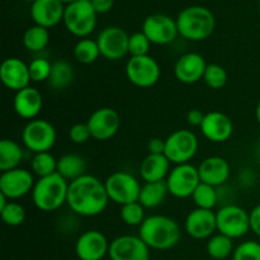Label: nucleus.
I'll return each mask as SVG.
<instances>
[{"label": "nucleus", "instance_id": "obj_40", "mask_svg": "<svg viewBox=\"0 0 260 260\" xmlns=\"http://www.w3.org/2000/svg\"><path fill=\"white\" fill-rule=\"evenodd\" d=\"M152 43L150 42L149 38L145 36V33L136 32L129 36L128 41V53L131 57H137V56H146L149 55L150 47Z\"/></svg>", "mask_w": 260, "mask_h": 260}, {"label": "nucleus", "instance_id": "obj_30", "mask_svg": "<svg viewBox=\"0 0 260 260\" xmlns=\"http://www.w3.org/2000/svg\"><path fill=\"white\" fill-rule=\"evenodd\" d=\"M50 41L48 29L41 25H32L23 35V45L29 52H41L45 50Z\"/></svg>", "mask_w": 260, "mask_h": 260}, {"label": "nucleus", "instance_id": "obj_45", "mask_svg": "<svg viewBox=\"0 0 260 260\" xmlns=\"http://www.w3.org/2000/svg\"><path fill=\"white\" fill-rule=\"evenodd\" d=\"M206 113H203L200 109H192V111L188 112L187 114V122L193 127H201L202 126V122L205 119Z\"/></svg>", "mask_w": 260, "mask_h": 260}, {"label": "nucleus", "instance_id": "obj_21", "mask_svg": "<svg viewBox=\"0 0 260 260\" xmlns=\"http://www.w3.org/2000/svg\"><path fill=\"white\" fill-rule=\"evenodd\" d=\"M208 63L197 52H188L180 56L174 66V75L180 83L196 84L205 76Z\"/></svg>", "mask_w": 260, "mask_h": 260}, {"label": "nucleus", "instance_id": "obj_36", "mask_svg": "<svg viewBox=\"0 0 260 260\" xmlns=\"http://www.w3.org/2000/svg\"><path fill=\"white\" fill-rule=\"evenodd\" d=\"M0 215H2L3 222L12 228L22 225L25 220L24 207L15 201H9L8 205L3 210H0Z\"/></svg>", "mask_w": 260, "mask_h": 260}, {"label": "nucleus", "instance_id": "obj_38", "mask_svg": "<svg viewBox=\"0 0 260 260\" xmlns=\"http://www.w3.org/2000/svg\"><path fill=\"white\" fill-rule=\"evenodd\" d=\"M233 260H260V243L246 240L239 244L233 253Z\"/></svg>", "mask_w": 260, "mask_h": 260}, {"label": "nucleus", "instance_id": "obj_35", "mask_svg": "<svg viewBox=\"0 0 260 260\" xmlns=\"http://www.w3.org/2000/svg\"><path fill=\"white\" fill-rule=\"evenodd\" d=\"M228 71L223 66H221L220 63H208L205 76H203L206 85L210 86L211 89L218 90L228 84Z\"/></svg>", "mask_w": 260, "mask_h": 260}, {"label": "nucleus", "instance_id": "obj_17", "mask_svg": "<svg viewBox=\"0 0 260 260\" xmlns=\"http://www.w3.org/2000/svg\"><path fill=\"white\" fill-rule=\"evenodd\" d=\"M107 236L102 231L88 230L81 234L75 243V254L79 260H103L109 253Z\"/></svg>", "mask_w": 260, "mask_h": 260}, {"label": "nucleus", "instance_id": "obj_41", "mask_svg": "<svg viewBox=\"0 0 260 260\" xmlns=\"http://www.w3.org/2000/svg\"><path fill=\"white\" fill-rule=\"evenodd\" d=\"M69 139L76 145L88 142L91 139V135L86 122L85 123H75L74 126H71V128L69 129Z\"/></svg>", "mask_w": 260, "mask_h": 260}, {"label": "nucleus", "instance_id": "obj_20", "mask_svg": "<svg viewBox=\"0 0 260 260\" xmlns=\"http://www.w3.org/2000/svg\"><path fill=\"white\" fill-rule=\"evenodd\" d=\"M203 136L211 142L221 144L233 136L234 123L229 116L218 111L206 113L202 126L200 127Z\"/></svg>", "mask_w": 260, "mask_h": 260}, {"label": "nucleus", "instance_id": "obj_3", "mask_svg": "<svg viewBox=\"0 0 260 260\" xmlns=\"http://www.w3.org/2000/svg\"><path fill=\"white\" fill-rule=\"evenodd\" d=\"M178 32L188 41H203L216 28V19L210 9L201 5L184 8L177 18Z\"/></svg>", "mask_w": 260, "mask_h": 260}, {"label": "nucleus", "instance_id": "obj_11", "mask_svg": "<svg viewBox=\"0 0 260 260\" xmlns=\"http://www.w3.org/2000/svg\"><path fill=\"white\" fill-rule=\"evenodd\" d=\"M200 183L201 178L198 168L189 162L175 165L167 178L169 194L175 198L192 197Z\"/></svg>", "mask_w": 260, "mask_h": 260}, {"label": "nucleus", "instance_id": "obj_51", "mask_svg": "<svg viewBox=\"0 0 260 260\" xmlns=\"http://www.w3.org/2000/svg\"><path fill=\"white\" fill-rule=\"evenodd\" d=\"M259 12H260V0H259Z\"/></svg>", "mask_w": 260, "mask_h": 260}, {"label": "nucleus", "instance_id": "obj_10", "mask_svg": "<svg viewBox=\"0 0 260 260\" xmlns=\"http://www.w3.org/2000/svg\"><path fill=\"white\" fill-rule=\"evenodd\" d=\"M161 70L151 56L131 57L126 63V76L129 83L137 88H151L159 81Z\"/></svg>", "mask_w": 260, "mask_h": 260}, {"label": "nucleus", "instance_id": "obj_7", "mask_svg": "<svg viewBox=\"0 0 260 260\" xmlns=\"http://www.w3.org/2000/svg\"><path fill=\"white\" fill-rule=\"evenodd\" d=\"M197 136L189 129H177L165 139L164 155L174 165L188 164L198 151Z\"/></svg>", "mask_w": 260, "mask_h": 260}, {"label": "nucleus", "instance_id": "obj_26", "mask_svg": "<svg viewBox=\"0 0 260 260\" xmlns=\"http://www.w3.org/2000/svg\"><path fill=\"white\" fill-rule=\"evenodd\" d=\"M85 159L78 154H65L57 159V173L69 183L86 174Z\"/></svg>", "mask_w": 260, "mask_h": 260}, {"label": "nucleus", "instance_id": "obj_12", "mask_svg": "<svg viewBox=\"0 0 260 260\" xmlns=\"http://www.w3.org/2000/svg\"><path fill=\"white\" fill-rule=\"evenodd\" d=\"M129 36L124 29L116 25H111L98 35V42L101 56L108 61H119L128 53Z\"/></svg>", "mask_w": 260, "mask_h": 260}, {"label": "nucleus", "instance_id": "obj_15", "mask_svg": "<svg viewBox=\"0 0 260 260\" xmlns=\"http://www.w3.org/2000/svg\"><path fill=\"white\" fill-rule=\"evenodd\" d=\"M36 182L33 174L27 169L17 168L0 175V193L9 201L19 200L32 192Z\"/></svg>", "mask_w": 260, "mask_h": 260}, {"label": "nucleus", "instance_id": "obj_4", "mask_svg": "<svg viewBox=\"0 0 260 260\" xmlns=\"http://www.w3.org/2000/svg\"><path fill=\"white\" fill-rule=\"evenodd\" d=\"M69 182L58 173L38 178L32 189V201L43 212H53L62 207L68 201Z\"/></svg>", "mask_w": 260, "mask_h": 260}, {"label": "nucleus", "instance_id": "obj_5", "mask_svg": "<svg viewBox=\"0 0 260 260\" xmlns=\"http://www.w3.org/2000/svg\"><path fill=\"white\" fill-rule=\"evenodd\" d=\"M62 22L71 35L86 38L96 25V12L90 0H78L66 5Z\"/></svg>", "mask_w": 260, "mask_h": 260}, {"label": "nucleus", "instance_id": "obj_43", "mask_svg": "<svg viewBox=\"0 0 260 260\" xmlns=\"http://www.w3.org/2000/svg\"><path fill=\"white\" fill-rule=\"evenodd\" d=\"M147 151L149 154L159 155L165 152V140L160 139V137H152L149 142H147Z\"/></svg>", "mask_w": 260, "mask_h": 260}, {"label": "nucleus", "instance_id": "obj_14", "mask_svg": "<svg viewBox=\"0 0 260 260\" xmlns=\"http://www.w3.org/2000/svg\"><path fill=\"white\" fill-rule=\"evenodd\" d=\"M142 32L152 45H169L179 35L177 20L167 14H151L142 23Z\"/></svg>", "mask_w": 260, "mask_h": 260}, {"label": "nucleus", "instance_id": "obj_6", "mask_svg": "<svg viewBox=\"0 0 260 260\" xmlns=\"http://www.w3.org/2000/svg\"><path fill=\"white\" fill-rule=\"evenodd\" d=\"M218 234L230 239H240L250 230V213L240 206L225 205L216 212Z\"/></svg>", "mask_w": 260, "mask_h": 260}, {"label": "nucleus", "instance_id": "obj_42", "mask_svg": "<svg viewBox=\"0 0 260 260\" xmlns=\"http://www.w3.org/2000/svg\"><path fill=\"white\" fill-rule=\"evenodd\" d=\"M239 182L244 188H253L258 183V175L251 168H243L239 173Z\"/></svg>", "mask_w": 260, "mask_h": 260}, {"label": "nucleus", "instance_id": "obj_25", "mask_svg": "<svg viewBox=\"0 0 260 260\" xmlns=\"http://www.w3.org/2000/svg\"><path fill=\"white\" fill-rule=\"evenodd\" d=\"M170 164L172 162L164 154H149L142 160L141 167H140V175L145 183L162 182V180H167L169 175Z\"/></svg>", "mask_w": 260, "mask_h": 260}, {"label": "nucleus", "instance_id": "obj_32", "mask_svg": "<svg viewBox=\"0 0 260 260\" xmlns=\"http://www.w3.org/2000/svg\"><path fill=\"white\" fill-rule=\"evenodd\" d=\"M30 169L38 178H45L57 173V159L50 151L35 154L30 161Z\"/></svg>", "mask_w": 260, "mask_h": 260}, {"label": "nucleus", "instance_id": "obj_44", "mask_svg": "<svg viewBox=\"0 0 260 260\" xmlns=\"http://www.w3.org/2000/svg\"><path fill=\"white\" fill-rule=\"evenodd\" d=\"M249 213H250V230L260 238V203Z\"/></svg>", "mask_w": 260, "mask_h": 260}, {"label": "nucleus", "instance_id": "obj_29", "mask_svg": "<svg viewBox=\"0 0 260 260\" xmlns=\"http://www.w3.org/2000/svg\"><path fill=\"white\" fill-rule=\"evenodd\" d=\"M74 80V68L65 60H58L52 63L48 85L55 90H63Z\"/></svg>", "mask_w": 260, "mask_h": 260}, {"label": "nucleus", "instance_id": "obj_46", "mask_svg": "<svg viewBox=\"0 0 260 260\" xmlns=\"http://www.w3.org/2000/svg\"><path fill=\"white\" fill-rule=\"evenodd\" d=\"M91 5H93L94 10L96 12V14H104V13H108L109 10L113 8L114 0H90Z\"/></svg>", "mask_w": 260, "mask_h": 260}, {"label": "nucleus", "instance_id": "obj_50", "mask_svg": "<svg viewBox=\"0 0 260 260\" xmlns=\"http://www.w3.org/2000/svg\"><path fill=\"white\" fill-rule=\"evenodd\" d=\"M24 2H29V3H35L36 0H24Z\"/></svg>", "mask_w": 260, "mask_h": 260}, {"label": "nucleus", "instance_id": "obj_52", "mask_svg": "<svg viewBox=\"0 0 260 260\" xmlns=\"http://www.w3.org/2000/svg\"><path fill=\"white\" fill-rule=\"evenodd\" d=\"M103 260H111V259H103Z\"/></svg>", "mask_w": 260, "mask_h": 260}, {"label": "nucleus", "instance_id": "obj_49", "mask_svg": "<svg viewBox=\"0 0 260 260\" xmlns=\"http://www.w3.org/2000/svg\"><path fill=\"white\" fill-rule=\"evenodd\" d=\"M61 3H62V4H71V3H74V2H78V0H60Z\"/></svg>", "mask_w": 260, "mask_h": 260}, {"label": "nucleus", "instance_id": "obj_2", "mask_svg": "<svg viewBox=\"0 0 260 260\" xmlns=\"http://www.w3.org/2000/svg\"><path fill=\"white\" fill-rule=\"evenodd\" d=\"M139 236L154 250H169L178 245L182 236L180 226L174 218L164 215H152L140 226Z\"/></svg>", "mask_w": 260, "mask_h": 260}, {"label": "nucleus", "instance_id": "obj_1", "mask_svg": "<svg viewBox=\"0 0 260 260\" xmlns=\"http://www.w3.org/2000/svg\"><path fill=\"white\" fill-rule=\"evenodd\" d=\"M109 202L106 184L91 174L69 183L66 205L75 215L83 217H94L104 212Z\"/></svg>", "mask_w": 260, "mask_h": 260}, {"label": "nucleus", "instance_id": "obj_27", "mask_svg": "<svg viewBox=\"0 0 260 260\" xmlns=\"http://www.w3.org/2000/svg\"><path fill=\"white\" fill-rule=\"evenodd\" d=\"M169 194L167 180L162 182H152L144 183L140 193L139 202L144 206L145 208H156L164 203L165 198Z\"/></svg>", "mask_w": 260, "mask_h": 260}, {"label": "nucleus", "instance_id": "obj_47", "mask_svg": "<svg viewBox=\"0 0 260 260\" xmlns=\"http://www.w3.org/2000/svg\"><path fill=\"white\" fill-rule=\"evenodd\" d=\"M254 157H255L256 161L260 164V141L255 145V149H254Z\"/></svg>", "mask_w": 260, "mask_h": 260}, {"label": "nucleus", "instance_id": "obj_9", "mask_svg": "<svg viewBox=\"0 0 260 260\" xmlns=\"http://www.w3.org/2000/svg\"><path fill=\"white\" fill-rule=\"evenodd\" d=\"M56 129L48 121L36 118L28 122L22 132V141L24 146L33 154L50 151L56 144Z\"/></svg>", "mask_w": 260, "mask_h": 260}, {"label": "nucleus", "instance_id": "obj_28", "mask_svg": "<svg viewBox=\"0 0 260 260\" xmlns=\"http://www.w3.org/2000/svg\"><path fill=\"white\" fill-rule=\"evenodd\" d=\"M24 152L17 141L3 139L0 141V170L2 173L19 168Z\"/></svg>", "mask_w": 260, "mask_h": 260}, {"label": "nucleus", "instance_id": "obj_37", "mask_svg": "<svg viewBox=\"0 0 260 260\" xmlns=\"http://www.w3.org/2000/svg\"><path fill=\"white\" fill-rule=\"evenodd\" d=\"M121 218L128 226H141L145 221V207L140 202L121 206Z\"/></svg>", "mask_w": 260, "mask_h": 260}, {"label": "nucleus", "instance_id": "obj_22", "mask_svg": "<svg viewBox=\"0 0 260 260\" xmlns=\"http://www.w3.org/2000/svg\"><path fill=\"white\" fill-rule=\"evenodd\" d=\"M230 164L225 157L221 156L206 157L198 165L201 182L216 188H220L226 184L230 178Z\"/></svg>", "mask_w": 260, "mask_h": 260}, {"label": "nucleus", "instance_id": "obj_33", "mask_svg": "<svg viewBox=\"0 0 260 260\" xmlns=\"http://www.w3.org/2000/svg\"><path fill=\"white\" fill-rule=\"evenodd\" d=\"M234 243L233 239L217 234V235L211 236L207 243V254L215 260H223L234 253Z\"/></svg>", "mask_w": 260, "mask_h": 260}, {"label": "nucleus", "instance_id": "obj_23", "mask_svg": "<svg viewBox=\"0 0 260 260\" xmlns=\"http://www.w3.org/2000/svg\"><path fill=\"white\" fill-rule=\"evenodd\" d=\"M65 8L60 0H36L30 5V17L37 25L52 28L63 20Z\"/></svg>", "mask_w": 260, "mask_h": 260}, {"label": "nucleus", "instance_id": "obj_24", "mask_svg": "<svg viewBox=\"0 0 260 260\" xmlns=\"http://www.w3.org/2000/svg\"><path fill=\"white\" fill-rule=\"evenodd\" d=\"M42 94L33 86H27V88L17 91L14 95V101H13L15 113L20 118L28 119V121L37 118L40 112L42 111Z\"/></svg>", "mask_w": 260, "mask_h": 260}, {"label": "nucleus", "instance_id": "obj_31", "mask_svg": "<svg viewBox=\"0 0 260 260\" xmlns=\"http://www.w3.org/2000/svg\"><path fill=\"white\" fill-rule=\"evenodd\" d=\"M99 56H101V50L96 40H90L88 37L81 38L74 47V57L83 65H90L95 62Z\"/></svg>", "mask_w": 260, "mask_h": 260}, {"label": "nucleus", "instance_id": "obj_16", "mask_svg": "<svg viewBox=\"0 0 260 260\" xmlns=\"http://www.w3.org/2000/svg\"><path fill=\"white\" fill-rule=\"evenodd\" d=\"M111 260H150V248L140 236L121 235L109 245Z\"/></svg>", "mask_w": 260, "mask_h": 260}, {"label": "nucleus", "instance_id": "obj_48", "mask_svg": "<svg viewBox=\"0 0 260 260\" xmlns=\"http://www.w3.org/2000/svg\"><path fill=\"white\" fill-rule=\"evenodd\" d=\"M255 118H256V121H258V123L260 126V101H259L258 106H256V108H255Z\"/></svg>", "mask_w": 260, "mask_h": 260}, {"label": "nucleus", "instance_id": "obj_18", "mask_svg": "<svg viewBox=\"0 0 260 260\" xmlns=\"http://www.w3.org/2000/svg\"><path fill=\"white\" fill-rule=\"evenodd\" d=\"M0 79L5 88L15 93L29 86V65L18 57H9L3 61L0 66Z\"/></svg>", "mask_w": 260, "mask_h": 260}, {"label": "nucleus", "instance_id": "obj_19", "mask_svg": "<svg viewBox=\"0 0 260 260\" xmlns=\"http://www.w3.org/2000/svg\"><path fill=\"white\" fill-rule=\"evenodd\" d=\"M185 233L196 240H203L213 236L217 230L216 212L213 210L194 208L188 213L184 222Z\"/></svg>", "mask_w": 260, "mask_h": 260}, {"label": "nucleus", "instance_id": "obj_39", "mask_svg": "<svg viewBox=\"0 0 260 260\" xmlns=\"http://www.w3.org/2000/svg\"><path fill=\"white\" fill-rule=\"evenodd\" d=\"M51 69L52 63L48 60L42 57L35 58L29 63V75L30 80L35 83H42V81H48L51 75Z\"/></svg>", "mask_w": 260, "mask_h": 260}, {"label": "nucleus", "instance_id": "obj_34", "mask_svg": "<svg viewBox=\"0 0 260 260\" xmlns=\"http://www.w3.org/2000/svg\"><path fill=\"white\" fill-rule=\"evenodd\" d=\"M192 200L194 205L197 206V208L213 210L218 203L217 188L201 182L200 185L196 188L194 193H193Z\"/></svg>", "mask_w": 260, "mask_h": 260}, {"label": "nucleus", "instance_id": "obj_13", "mask_svg": "<svg viewBox=\"0 0 260 260\" xmlns=\"http://www.w3.org/2000/svg\"><path fill=\"white\" fill-rule=\"evenodd\" d=\"M86 124L90 131L91 139L96 141H107L117 135L121 127V117L116 109L102 107L89 116Z\"/></svg>", "mask_w": 260, "mask_h": 260}, {"label": "nucleus", "instance_id": "obj_8", "mask_svg": "<svg viewBox=\"0 0 260 260\" xmlns=\"http://www.w3.org/2000/svg\"><path fill=\"white\" fill-rule=\"evenodd\" d=\"M109 201L116 205L139 202L142 185L132 174L127 172H114L104 182Z\"/></svg>", "mask_w": 260, "mask_h": 260}]
</instances>
